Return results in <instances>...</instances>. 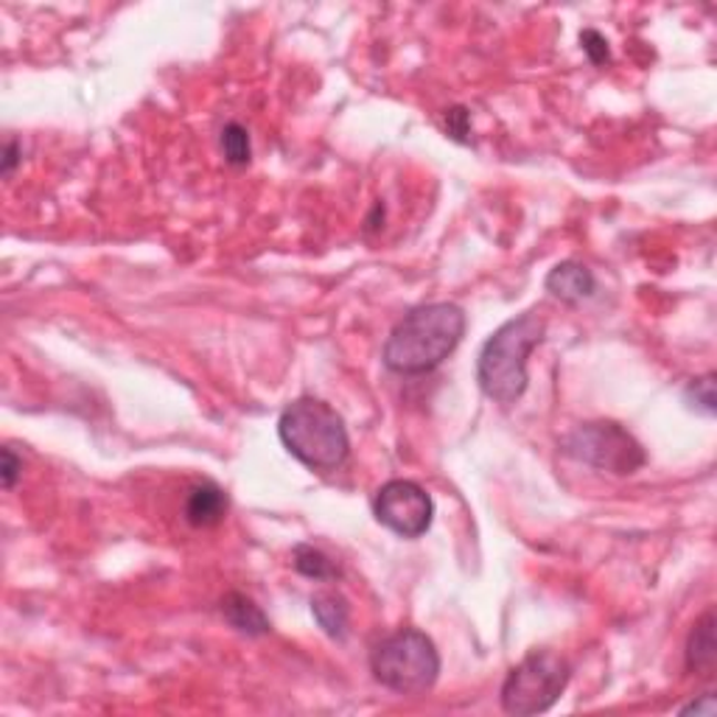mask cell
<instances>
[{
  "instance_id": "obj_1",
  "label": "cell",
  "mask_w": 717,
  "mask_h": 717,
  "mask_svg": "<svg viewBox=\"0 0 717 717\" xmlns=\"http://www.w3.org/2000/svg\"><path fill=\"white\" fill-rule=\"evenodd\" d=\"M465 334L457 303H426L407 314L384 342V365L398 376H423L441 368Z\"/></svg>"
},
{
  "instance_id": "obj_2",
  "label": "cell",
  "mask_w": 717,
  "mask_h": 717,
  "mask_svg": "<svg viewBox=\"0 0 717 717\" xmlns=\"http://www.w3.org/2000/svg\"><path fill=\"white\" fill-rule=\"evenodd\" d=\"M547 323L536 312L513 317L491 334L476 359L479 390L496 404H516L527 390V359L544 339Z\"/></svg>"
},
{
  "instance_id": "obj_3",
  "label": "cell",
  "mask_w": 717,
  "mask_h": 717,
  "mask_svg": "<svg viewBox=\"0 0 717 717\" xmlns=\"http://www.w3.org/2000/svg\"><path fill=\"white\" fill-rule=\"evenodd\" d=\"M277 437L286 452L312 471H337L350 454L345 421L331 404L303 396L277 418Z\"/></svg>"
},
{
  "instance_id": "obj_4",
  "label": "cell",
  "mask_w": 717,
  "mask_h": 717,
  "mask_svg": "<svg viewBox=\"0 0 717 717\" xmlns=\"http://www.w3.org/2000/svg\"><path fill=\"white\" fill-rule=\"evenodd\" d=\"M370 669L381 687L398 695H421L441 675V653L423 631L401 628L373 647Z\"/></svg>"
},
{
  "instance_id": "obj_5",
  "label": "cell",
  "mask_w": 717,
  "mask_h": 717,
  "mask_svg": "<svg viewBox=\"0 0 717 717\" xmlns=\"http://www.w3.org/2000/svg\"><path fill=\"white\" fill-rule=\"evenodd\" d=\"M572 678V667L558 653L536 651L521 658L502 684V709L516 717L544 715L558 704Z\"/></svg>"
},
{
  "instance_id": "obj_6",
  "label": "cell",
  "mask_w": 717,
  "mask_h": 717,
  "mask_svg": "<svg viewBox=\"0 0 717 717\" xmlns=\"http://www.w3.org/2000/svg\"><path fill=\"white\" fill-rule=\"evenodd\" d=\"M561 446L578 463L591 465L597 471H609V474L616 476H628L633 471H640L647 460L640 441L614 421L583 423V426L572 429L563 437Z\"/></svg>"
},
{
  "instance_id": "obj_7",
  "label": "cell",
  "mask_w": 717,
  "mask_h": 717,
  "mask_svg": "<svg viewBox=\"0 0 717 717\" xmlns=\"http://www.w3.org/2000/svg\"><path fill=\"white\" fill-rule=\"evenodd\" d=\"M373 513L379 525H384L396 536L421 538L432 527L434 502L412 479H390L376 494Z\"/></svg>"
},
{
  "instance_id": "obj_8",
  "label": "cell",
  "mask_w": 717,
  "mask_h": 717,
  "mask_svg": "<svg viewBox=\"0 0 717 717\" xmlns=\"http://www.w3.org/2000/svg\"><path fill=\"white\" fill-rule=\"evenodd\" d=\"M544 286H547V292L552 297L574 306V303H583L586 297L594 295L597 277L594 272L586 264H580V261H563V264H558L555 270H549Z\"/></svg>"
},
{
  "instance_id": "obj_9",
  "label": "cell",
  "mask_w": 717,
  "mask_h": 717,
  "mask_svg": "<svg viewBox=\"0 0 717 717\" xmlns=\"http://www.w3.org/2000/svg\"><path fill=\"white\" fill-rule=\"evenodd\" d=\"M228 516V494L217 483H199L188 491L186 519L191 527H217Z\"/></svg>"
},
{
  "instance_id": "obj_10",
  "label": "cell",
  "mask_w": 717,
  "mask_h": 717,
  "mask_svg": "<svg viewBox=\"0 0 717 717\" xmlns=\"http://www.w3.org/2000/svg\"><path fill=\"white\" fill-rule=\"evenodd\" d=\"M717 642H715V611H706L693 625L687 640V667L698 675H715Z\"/></svg>"
},
{
  "instance_id": "obj_11",
  "label": "cell",
  "mask_w": 717,
  "mask_h": 717,
  "mask_svg": "<svg viewBox=\"0 0 717 717\" xmlns=\"http://www.w3.org/2000/svg\"><path fill=\"white\" fill-rule=\"evenodd\" d=\"M312 614L326 636L342 642L350 628V605L339 591H317L312 597Z\"/></svg>"
},
{
  "instance_id": "obj_12",
  "label": "cell",
  "mask_w": 717,
  "mask_h": 717,
  "mask_svg": "<svg viewBox=\"0 0 717 717\" xmlns=\"http://www.w3.org/2000/svg\"><path fill=\"white\" fill-rule=\"evenodd\" d=\"M222 614L224 620H228L235 631L244 633V636H266V633L272 631L264 611H261L247 594H242V591H230V594H224Z\"/></svg>"
},
{
  "instance_id": "obj_13",
  "label": "cell",
  "mask_w": 717,
  "mask_h": 717,
  "mask_svg": "<svg viewBox=\"0 0 717 717\" xmlns=\"http://www.w3.org/2000/svg\"><path fill=\"white\" fill-rule=\"evenodd\" d=\"M292 563H295L297 572L303 578L312 580H337L339 578V567L328 558L326 552H320L312 544H297L295 555H292Z\"/></svg>"
},
{
  "instance_id": "obj_14",
  "label": "cell",
  "mask_w": 717,
  "mask_h": 717,
  "mask_svg": "<svg viewBox=\"0 0 717 717\" xmlns=\"http://www.w3.org/2000/svg\"><path fill=\"white\" fill-rule=\"evenodd\" d=\"M222 151L224 160L230 166H247L250 157H253V146H250V133L242 127V124H228L222 129Z\"/></svg>"
},
{
  "instance_id": "obj_15",
  "label": "cell",
  "mask_w": 717,
  "mask_h": 717,
  "mask_svg": "<svg viewBox=\"0 0 717 717\" xmlns=\"http://www.w3.org/2000/svg\"><path fill=\"white\" fill-rule=\"evenodd\" d=\"M684 398H687V404L693 407L695 412H700V415H715L717 410V398H715V376L706 373L700 376V379H693L689 381L687 392H684Z\"/></svg>"
},
{
  "instance_id": "obj_16",
  "label": "cell",
  "mask_w": 717,
  "mask_h": 717,
  "mask_svg": "<svg viewBox=\"0 0 717 717\" xmlns=\"http://www.w3.org/2000/svg\"><path fill=\"white\" fill-rule=\"evenodd\" d=\"M580 45H583L586 56H589V60L594 62V65H605V62L611 60L609 43H605V36L600 34V31L586 29L583 34H580Z\"/></svg>"
},
{
  "instance_id": "obj_17",
  "label": "cell",
  "mask_w": 717,
  "mask_h": 717,
  "mask_svg": "<svg viewBox=\"0 0 717 717\" xmlns=\"http://www.w3.org/2000/svg\"><path fill=\"white\" fill-rule=\"evenodd\" d=\"M446 129L454 140H460V144L468 140L465 138V135H468V113H465V107L446 109Z\"/></svg>"
},
{
  "instance_id": "obj_18",
  "label": "cell",
  "mask_w": 717,
  "mask_h": 717,
  "mask_svg": "<svg viewBox=\"0 0 717 717\" xmlns=\"http://www.w3.org/2000/svg\"><path fill=\"white\" fill-rule=\"evenodd\" d=\"M0 460H3V465H0V476H3V488L12 491L14 485H18V476H20V468H23V463H20V460L14 457L12 449H3V452H0Z\"/></svg>"
},
{
  "instance_id": "obj_19",
  "label": "cell",
  "mask_w": 717,
  "mask_h": 717,
  "mask_svg": "<svg viewBox=\"0 0 717 717\" xmlns=\"http://www.w3.org/2000/svg\"><path fill=\"white\" fill-rule=\"evenodd\" d=\"M715 698H711V693H704L698 700H693V704L682 706V715H715Z\"/></svg>"
},
{
  "instance_id": "obj_20",
  "label": "cell",
  "mask_w": 717,
  "mask_h": 717,
  "mask_svg": "<svg viewBox=\"0 0 717 717\" xmlns=\"http://www.w3.org/2000/svg\"><path fill=\"white\" fill-rule=\"evenodd\" d=\"M20 155H23V151H20L18 140H9L7 149H3V164H0V171H3V177H12L14 166L20 164Z\"/></svg>"
}]
</instances>
